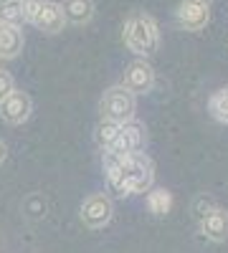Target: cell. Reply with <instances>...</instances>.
<instances>
[{"instance_id":"obj_5","label":"cell","mask_w":228,"mask_h":253,"mask_svg":"<svg viewBox=\"0 0 228 253\" xmlns=\"http://www.w3.org/2000/svg\"><path fill=\"white\" fill-rule=\"evenodd\" d=\"M79 215H81V223L91 230H101L107 228L114 218V205H112V198L104 195V193H94L89 195L79 208Z\"/></svg>"},{"instance_id":"obj_8","label":"cell","mask_w":228,"mask_h":253,"mask_svg":"<svg viewBox=\"0 0 228 253\" xmlns=\"http://www.w3.org/2000/svg\"><path fill=\"white\" fill-rule=\"evenodd\" d=\"M31 112H33V101L26 91H18L13 89L3 101H0V117H3V122L18 126L31 119Z\"/></svg>"},{"instance_id":"obj_18","label":"cell","mask_w":228,"mask_h":253,"mask_svg":"<svg viewBox=\"0 0 228 253\" xmlns=\"http://www.w3.org/2000/svg\"><path fill=\"white\" fill-rule=\"evenodd\" d=\"M5 157H8V144H5L3 139H0V165L5 162Z\"/></svg>"},{"instance_id":"obj_3","label":"cell","mask_w":228,"mask_h":253,"mask_svg":"<svg viewBox=\"0 0 228 253\" xmlns=\"http://www.w3.org/2000/svg\"><path fill=\"white\" fill-rule=\"evenodd\" d=\"M137 112V101L135 94L127 91L117 84V86H109L104 91V96L99 99V114L104 122H114V124H124V122H132Z\"/></svg>"},{"instance_id":"obj_14","label":"cell","mask_w":228,"mask_h":253,"mask_svg":"<svg viewBox=\"0 0 228 253\" xmlns=\"http://www.w3.org/2000/svg\"><path fill=\"white\" fill-rule=\"evenodd\" d=\"M208 114L218 122L228 126V86H221L211 94L208 99Z\"/></svg>"},{"instance_id":"obj_6","label":"cell","mask_w":228,"mask_h":253,"mask_svg":"<svg viewBox=\"0 0 228 253\" xmlns=\"http://www.w3.org/2000/svg\"><path fill=\"white\" fill-rule=\"evenodd\" d=\"M144 139H147V129H144V124L132 119V122H124L119 124V132L112 142V147L107 152L112 155H132V152H139L144 147Z\"/></svg>"},{"instance_id":"obj_9","label":"cell","mask_w":228,"mask_h":253,"mask_svg":"<svg viewBox=\"0 0 228 253\" xmlns=\"http://www.w3.org/2000/svg\"><path fill=\"white\" fill-rule=\"evenodd\" d=\"M198 223H200V233L211 243H226L228 241V210L213 205L208 213H203L198 218Z\"/></svg>"},{"instance_id":"obj_10","label":"cell","mask_w":228,"mask_h":253,"mask_svg":"<svg viewBox=\"0 0 228 253\" xmlns=\"http://www.w3.org/2000/svg\"><path fill=\"white\" fill-rule=\"evenodd\" d=\"M211 23V5H193L180 3L178 5V26L188 33H200Z\"/></svg>"},{"instance_id":"obj_4","label":"cell","mask_w":228,"mask_h":253,"mask_svg":"<svg viewBox=\"0 0 228 253\" xmlns=\"http://www.w3.org/2000/svg\"><path fill=\"white\" fill-rule=\"evenodd\" d=\"M23 15H26V23H31L33 28L44 31L48 36L61 33L66 26V18L61 13V5L53 3V0H23Z\"/></svg>"},{"instance_id":"obj_17","label":"cell","mask_w":228,"mask_h":253,"mask_svg":"<svg viewBox=\"0 0 228 253\" xmlns=\"http://www.w3.org/2000/svg\"><path fill=\"white\" fill-rule=\"evenodd\" d=\"M15 89V81H13V76L5 71V69H0V101H3L10 91Z\"/></svg>"},{"instance_id":"obj_12","label":"cell","mask_w":228,"mask_h":253,"mask_svg":"<svg viewBox=\"0 0 228 253\" xmlns=\"http://www.w3.org/2000/svg\"><path fill=\"white\" fill-rule=\"evenodd\" d=\"M61 13H64L66 23L71 26H87L94 18V3L91 0H61Z\"/></svg>"},{"instance_id":"obj_13","label":"cell","mask_w":228,"mask_h":253,"mask_svg":"<svg viewBox=\"0 0 228 253\" xmlns=\"http://www.w3.org/2000/svg\"><path fill=\"white\" fill-rule=\"evenodd\" d=\"M147 208L155 218H165L173 210V193L165 187H152L147 193Z\"/></svg>"},{"instance_id":"obj_15","label":"cell","mask_w":228,"mask_h":253,"mask_svg":"<svg viewBox=\"0 0 228 253\" xmlns=\"http://www.w3.org/2000/svg\"><path fill=\"white\" fill-rule=\"evenodd\" d=\"M23 10H26L23 0H0V23L23 26V23H26Z\"/></svg>"},{"instance_id":"obj_2","label":"cell","mask_w":228,"mask_h":253,"mask_svg":"<svg viewBox=\"0 0 228 253\" xmlns=\"http://www.w3.org/2000/svg\"><path fill=\"white\" fill-rule=\"evenodd\" d=\"M122 41L135 56L139 58H147L160 48V26L157 20L150 13H132L127 20H124V28H122Z\"/></svg>"},{"instance_id":"obj_19","label":"cell","mask_w":228,"mask_h":253,"mask_svg":"<svg viewBox=\"0 0 228 253\" xmlns=\"http://www.w3.org/2000/svg\"><path fill=\"white\" fill-rule=\"evenodd\" d=\"M182 3H193V5H211V0H182Z\"/></svg>"},{"instance_id":"obj_16","label":"cell","mask_w":228,"mask_h":253,"mask_svg":"<svg viewBox=\"0 0 228 253\" xmlns=\"http://www.w3.org/2000/svg\"><path fill=\"white\" fill-rule=\"evenodd\" d=\"M117 132H119V124H114V122H104V119L99 122V126H96V144L101 147V152H107L109 147H112Z\"/></svg>"},{"instance_id":"obj_11","label":"cell","mask_w":228,"mask_h":253,"mask_svg":"<svg viewBox=\"0 0 228 253\" xmlns=\"http://www.w3.org/2000/svg\"><path fill=\"white\" fill-rule=\"evenodd\" d=\"M26 46V36L20 31V26H8L0 23V58L3 61H13L23 53Z\"/></svg>"},{"instance_id":"obj_1","label":"cell","mask_w":228,"mask_h":253,"mask_svg":"<svg viewBox=\"0 0 228 253\" xmlns=\"http://www.w3.org/2000/svg\"><path fill=\"white\" fill-rule=\"evenodd\" d=\"M104 175L114 193L119 195H144L155 185V165L147 155H112L104 152Z\"/></svg>"},{"instance_id":"obj_7","label":"cell","mask_w":228,"mask_h":253,"mask_svg":"<svg viewBox=\"0 0 228 253\" xmlns=\"http://www.w3.org/2000/svg\"><path fill=\"white\" fill-rule=\"evenodd\" d=\"M122 86L137 94H150L155 89V69L150 66L144 58H135L132 63L124 66V76H122Z\"/></svg>"}]
</instances>
